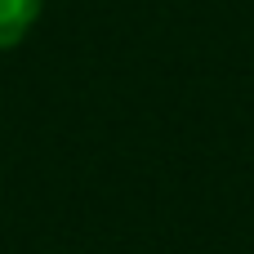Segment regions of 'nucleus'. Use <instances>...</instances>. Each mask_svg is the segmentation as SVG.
<instances>
[{"mask_svg": "<svg viewBox=\"0 0 254 254\" xmlns=\"http://www.w3.org/2000/svg\"><path fill=\"white\" fill-rule=\"evenodd\" d=\"M36 18H40V0H0V49H13Z\"/></svg>", "mask_w": 254, "mask_h": 254, "instance_id": "nucleus-1", "label": "nucleus"}]
</instances>
